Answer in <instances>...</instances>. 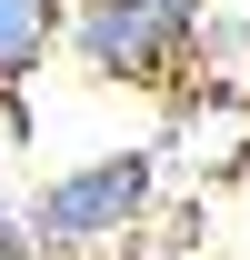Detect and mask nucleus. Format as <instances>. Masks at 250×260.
Listing matches in <instances>:
<instances>
[{
    "mask_svg": "<svg viewBox=\"0 0 250 260\" xmlns=\"http://www.w3.org/2000/svg\"><path fill=\"white\" fill-rule=\"evenodd\" d=\"M140 210H150V160H140V150H110V160L60 170V180L30 200V230L60 240V250H80V240H120Z\"/></svg>",
    "mask_w": 250,
    "mask_h": 260,
    "instance_id": "f257e3e1",
    "label": "nucleus"
},
{
    "mask_svg": "<svg viewBox=\"0 0 250 260\" xmlns=\"http://www.w3.org/2000/svg\"><path fill=\"white\" fill-rule=\"evenodd\" d=\"M180 40H190V10H170V0H80L70 10V50L100 80H170Z\"/></svg>",
    "mask_w": 250,
    "mask_h": 260,
    "instance_id": "f03ea898",
    "label": "nucleus"
},
{
    "mask_svg": "<svg viewBox=\"0 0 250 260\" xmlns=\"http://www.w3.org/2000/svg\"><path fill=\"white\" fill-rule=\"evenodd\" d=\"M50 40H60V0H0V90H20Z\"/></svg>",
    "mask_w": 250,
    "mask_h": 260,
    "instance_id": "7ed1b4c3",
    "label": "nucleus"
},
{
    "mask_svg": "<svg viewBox=\"0 0 250 260\" xmlns=\"http://www.w3.org/2000/svg\"><path fill=\"white\" fill-rule=\"evenodd\" d=\"M170 10H190V20H200V0H170Z\"/></svg>",
    "mask_w": 250,
    "mask_h": 260,
    "instance_id": "20e7f679",
    "label": "nucleus"
}]
</instances>
